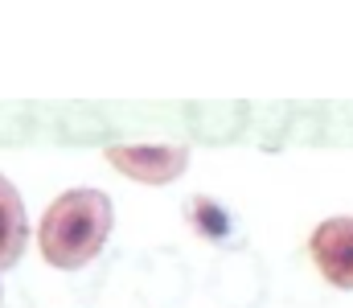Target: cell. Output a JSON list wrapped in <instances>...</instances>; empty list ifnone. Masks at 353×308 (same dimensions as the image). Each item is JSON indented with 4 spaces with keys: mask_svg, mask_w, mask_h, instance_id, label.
I'll list each match as a JSON object with an SVG mask.
<instances>
[{
    "mask_svg": "<svg viewBox=\"0 0 353 308\" xmlns=\"http://www.w3.org/2000/svg\"><path fill=\"white\" fill-rule=\"evenodd\" d=\"M312 263L333 288L353 292V218H329L312 230Z\"/></svg>",
    "mask_w": 353,
    "mask_h": 308,
    "instance_id": "obj_3",
    "label": "cell"
},
{
    "mask_svg": "<svg viewBox=\"0 0 353 308\" xmlns=\"http://www.w3.org/2000/svg\"><path fill=\"white\" fill-rule=\"evenodd\" d=\"M0 296H4V292H0Z\"/></svg>",
    "mask_w": 353,
    "mask_h": 308,
    "instance_id": "obj_6",
    "label": "cell"
},
{
    "mask_svg": "<svg viewBox=\"0 0 353 308\" xmlns=\"http://www.w3.org/2000/svg\"><path fill=\"white\" fill-rule=\"evenodd\" d=\"M103 156L140 185H169L189 169L185 144H111Z\"/></svg>",
    "mask_w": 353,
    "mask_h": 308,
    "instance_id": "obj_2",
    "label": "cell"
},
{
    "mask_svg": "<svg viewBox=\"0 0 353 308\" xmlns=\"http://www.w3.org/2000/svg\"><path fill=\"white\" fill-rule=\"evenodd\" d=\"M25 238H29V218L21 194L12 189L8 177H0V271H8L25 255Z\"/></svg>",
    "mask_w": 353,
    "mask_h": 308,
    "instance_id": "obj_4",
    "label": "cell"
},
{
    "mask_svg": "<svg viewBox=\"0 0 353 308\" xmlns=\"http://www.w3.org/2000/svg\"><path fill=\"white\" fill-rule=\"evenodd\" d=\"M111 226H115V205L103 189H66L41 214L37 247L50 267L79 271L103 251Z\"/></svg>",
    "mask_w": 353,
    "mask_h": 308,
    "instance_id": "obj_1",
    "label": "cell"
},
{
    "mask_svg": "<svg viewBox=\"0 0 353 308\" xmlns=\"http://www.w3.org/2000/svg\"><path fill=\"white\" fill-rule=\"evenodd\" d=\"M189 222H193V230H197L201 238H210V243H226V238L234 234L230 214L218 202H210L205 194H193V198H189Z\"/></svg>",
    "mask_w": 353,
    "mask_h": 308,
    "instance_id": "obj_5",
    "label": "cell"
}]
</instances>
